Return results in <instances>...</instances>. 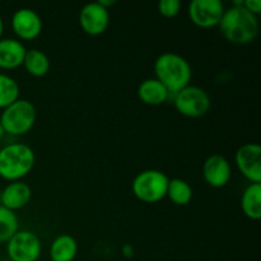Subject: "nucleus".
<instances>
[{
	"mask_svg": "<svg viewBox=\"0 0 261 261\" xmlns=\"http://www.w3.org/2000/svg\"><path fill=\"white\" fill-rule=\"evenodd\" d=\"M3 33H4V20H3L2 15H0V40L3 38Z\"/></svg>",
	"mask_w": 261,
	"mask_h": 261,
	"instance_id": "26",
	"label": "nucleus"
},
{
	"mask_svg": "<svg viewBox=\"0 0 261 261\" xmlns=\"http://www.w3.org/2000/svg\"><path fill=\"white\" fill-rule=\"evenodd\" d=\"M48 255L51 261H74L78 255V242L70 234H60L51 242Z\"/></svg>",
	"mask_w": 261,
	"mask_h": 261,
	"instance_id": "16",
	"label": "nucleus"
},
{
	"mask_svg": "<svg viewBox=\"0 0 261 261\" xmlns=\"http://www.w3.org/2000/svg\"><path fill=\"white\" fill-rule=\"evenodd\" d=\"M42 252L41 240L35 232L18 231L7 242V255L10 261H37Z\"/></svg>",
	"mask_w": 261,
	"mask_h": 261,
	"instance_id": "7",
	"label": "nucleus"
},
{
	"mask_svg": "<svg viewBox=\"0 0 261 261\" xmlns=\"http://www.w3.org/2000/svg\"><path fill=\"white\" fill-rule=\"evenodd\" d=\"M170 178L160 170H145L138 173L132 184V190L138 200L154 204L163 200L167 195Z\"/></svg>",
	"mask_w": 261,
	"mask_h": 261,
	"instance_id": "5",
	"label": "nucleus"
},
{
	"mask_svg": "<svg viewBox=\"0 0 261 261\" xmlns=\"http://www.w3.org/2000/svg\"><path fill=\"white\" fill-rule=\"evenodd\" d=\"M138 97L140 101L148 106H161L168 101L170 92L155 78L144 79L138 87Z\"/></svg>",
	"mask_w": 261,
	"mask_h": 261,
	"instance_id": "15",
	"label": "nucleus"
},
{
	"mask_svg": "<svg viewBox=\"0 0 261 261\" xmlns=\"http://www.w3.org/2000/svg\"><path fill=\"white\" fill-rule=\"evenodd\" d=\"M98 3L102 5V7L106 8L107 10H110V8H111L112 5L116 4V2H115V0H98Z\"/></svg>",
	"mask_w": 261,
	"mask_h": 261,
	"instance_id": "25",
	"label": "nucleus"
},
{
	"mask_svg": "<svg viewBox=\"0 0 261 261\" xmlns=\"http://www.w3.org/2000/svg\"><path fill=\"white\" fill-rule=\"evenodd\" d=\"M36 154L23 143H12L0 149V177L5 181H22L33 170Z\"/></svg>",
	"mask_w": 261,
	"mask_h": 261,
	"instance_id": "3",
	"label": "nucleus"
},
{
	"mask_svg": "<svg viewBox=\"0 0 261 261\" xmlns=\"http://www.w3.org/2000/svg\"><path fill=\"white\" fill-rule=\"evenodd\" d=\"M27 48L24 43L17 38L0 40V69L13 70L23 65Z\"/></svg>",
	"mask_w": 261,
	"mask_h": 261,
	"instance_id": "14",
	"label": "nucleus"
},
{
	"mask_svg": "<svg viewBox=\"0 0 261 261\" xmlns=\"http://www.w3.org/2000/svg\"><path fill=\"white\" fill-rule=\"evenodd\" d=\"M167 196L175 205L185 206L193 200V189L182 178H171L167 188Z\"/></svg>",
	"mask_w": 261,
	"mask_h": 261,
	"instance_id": "19",
	"label": "nucleus"
},
{
	"mask_svg": "<svg viewBox=\"0 0 261 261\" xmlns=\"http://www.w3.org/2000/svg\"><path fill=\"white\" fill-rule=\"evenodd\" d=\"M241 209L251 221L261 218V184H250L241 196Z\"/></svg>",
	"mask_w": 261,
	"mask_h": 261,
	"instance_id": "17",
	"label": "nucleus"
},
{
	"mask_svg": "<svg viewBox=\"0 0 261 261\" xmlns=\"http://www.w3.org/2000/svg\"><path fill=\"white\" fill-rule=\"evenodd\" d=\"M4 135H5V132H4V129H3L2 124H0V140H2L3 138H4Z\"/></svg>",
	"mask_w": 261,
	"mask_h": 261,
	"instance_id": "27",
	"label": "nucleus"
},
{
	"mask_svg": "<svg viewBox=\"0 0 261 261\" xmlns=\"http://www.w3.org/2000/svg\"><path fill=\"white\" fill-rule=\"evenodd\" d=\"M154 78L163 84L171 96L190 86L193 70L184 56L175 53L161 54L154 61Z\"/></svg>",
	"mask_w": 261,
	"mask_h": 261,
	"instance_id": "2",
	"label": "nucleus"
},
{
	"mask_svg": "<svg viewBox=\"0 0 261 261\" xmlns=\"http://www.w3.org/2000/svg\"><path fill=\"white\" fill-rule=\"evenodd\" d=\"M234 163L250 184H261V147L256 143H246L237 149Z\"/></svg>",
	"mask_w": 261,
	"mask_h": 261,
	"instance_id": "9",
	"label": "nucleus"
},
{
	"mask_svg": "<svg viewBox=\"0 0 261 261\" xmlns=\"http://www.w3.org/2000/svg\"><path fill=\"white\" fill-rule=\"evenodd\" d=\"M222 36L233 45H249L259 36L260 24L256 15L244 8L241 0L224 9L218 24Z\"/></svg>",
	"mask_w": 261,
	"mask_h": 261,
	"instance_id": "1",
	"label": "nucleus"
},
{
	"mask_svg": "<svg viewBox=\"0 0 261 261\" xmlns=\"http://www.w3.org/2000/svg\"><path fill=\"white\" fill-rule=\"evenodd\" d=\"M37 120V110L28 99H17L14 103L3 110L0 124L5 134L12 137H22L30 133Z\"/></svg>",
	"mask_w": 261,
	"mask_h": 261,
	"instance_id": "4",
	"label": "nucleus"
},
{
	"mask_svg": "<svg viewBox=\"0 0 261 261\" xmlns=\"http://www.w3.org/2000/svg\"><path fill=\"white\" fill-rule=\"evenodd\" d=\"M158 13L165 18H175L181 10V3L178 0H161L157 5Z\"/></svg>",
	"mask_w": 261,
	"mask_h": 261,
	"instance_id": "22",
	"label": "nucleus"
},
{
	"mask_svg": "<svg viewBox=\"0 0 261 261\" xmlns=\"http://www.w3.org/2000/svg\"><path fill=\"white\" fill-rule=\"evenodd\" d=\"M203 177L211 188H224L228 185L232 177L231 163L221 154L211 155L203 165Z\"/></svg>",
	"mask_w": 261,
	"mask_h": 261,
	"instance_id": "12",
	"label": "nucleus"
},
{
	"mask_svg": "<svg viewBox=\"0 0 261 261\" xmlns=\"http://www.w3.org/2000/svg\"><path fill=\"white\" fill-rule=\"evenodd\" d=\"M121 254L124 255V257H126V259H132V257L135 255V250H134V247H133V245H130V244L122 245Z\"/></svg>",
	"mask_w": 261,
	"mask_h": 261,
	"instance_id": "24",
	"label": "nucleus"
},
{
	"mask_svg": "<svg viewBox=\"0 0 261 261\" xmlns=\"http://www.w3.org/2000/svg\"><path fill=\"white\" fill-rule=\"evenodd\" d=\"M242 5H244V8H246L250 13L256 15V17L261 13L260 0H245V2H242Z\"/></svg>",
	"mask_w": 261,
	"mask_h": 261,
	"instance_id": "23",
	"label": "nucleus"
},
{
	"mask_svg": "<svg viewBox=\"0 0 261 261\" xmlns=\"http://www.w3.org/2000/svg\"><path fill=\"white\" fill-rule=\"evenodd\" d=\"M20 88L13 76L0 73V110L7 109L17 99H19Z\"/></svg>",
	"mask_w": 261,
	"mask_h": 261,
	"instance_id": "20",
	"label": "nucleus"
},
{
	"mask_svg": "<svg viewBox=\"0 0 261 261\" xmlns=\"http://www.w3.org/2000/svg\"><path fill=\"white\" fill-rule=\"evenodd\" d=\"M223 13L224 5L221 0H193L188 8L191 22L204 30L217 27Z\"/></svg>",
	"mask_w": 261,
	"mask_h": 261,
	"instance_id": "8",
	"label": "nucleus"
},
{
	"mask_svg": "<svg viewBox=\"0 0 261 261\" xmlns=\"http://www.w3.org/2000/svg\"><path fill=\"white\" fill-rule=\"evenodd\" d=\"M173 106L180 115L190 119L205 116L212 106L209 94L198 86H188L172 96Z\"/></svg>",
	"mask_w": 261,
	"mask_h": 261,
	"instance_id": "6",
	"label": "nucleus"
},
{
	"mask_svg": "<svg viewBox=\"0 0 261 261\" xmlns=\"http://www.w3.org/2000/svg\"><path fill=\"white\" fill-rule=\"evenodd\" d=\"M22 66H24L30 75L35 76V78H42V76L47 75V73L50 71L51 64L48 56L42 50L30 48L27 50Z\"/></svg>",
	"mask_w": 261,
	"mask_h": 261,
	"instance_id": "18",
	"label": "nucleus"
},
{
	"mask_svg": "<svg viewBox=\"0 0 261 261\" xmlns=\"http://www.w3.org/2000/svg\"><path fill=\"white\" fill-rule=\"evenodd\" d=\"M32 199V189L23 181L9 182L0 194V205L8 211H19L27 206Z\"/></svg>",
	"mask_w": 261,
	"mask_h": 261,
	"instance_id": "13",
	"label": "nucleus"
},
{
	"mask_svg": "<svg viewBox=\"0 0 261 261\" xmlns=\"http://www.w3.org/2000/svg\"><path fill=\"white\" fill-rule=\"evenodd\" d=\"M12 31L17 40L32 41L37 38L42 32V19L37 12L30 8H20L13 14L10 20Z\"/></svg>",
	"mask_w": 261,
	"mask_h": 261,
	"instance_id": "10",
	"label": "nucleus"
},
{
	"mask_svg": "<svg viewBox=\"0 0 261 261\" xmlns=\"http://www.w3.org/2000/svg\"><path fill=\"white\" fill-rule=\"evenodd\" d=\"M19 231V221L14 212L0 205V245L7 244Z\"/></svg>",
	"mask_w": 261,
	"mask_h": 261,
	"instance_id": "21",
	"label": "nucleus"
},
{
	"mask_svg": "<svg viewBox=\"0 0 261 261\" xmlns=\"http://www.w3.org/2000/svg\"><path fill=\"white\" fill-rule=\"evenodd\" d=\"M79 25L88 36H101L110 25V12L98 2L88 3L79 12Z\"/></svg>",
	"mask_w": 261,
	"mask_h": 261,
	"instance_id": "11",
	"label": "nucleus"
}]
</instances>
